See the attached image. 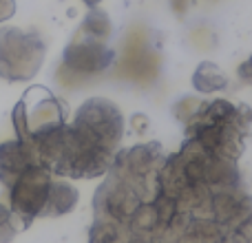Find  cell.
<instances>
[{
  "mask_svg": "<svg viewBox=\"0 0 252 243\" xmlns=\"http://www.w3.org/2000/svg\"><path fill=\"white\" fill-rule=\"evenodd\" d=\"M82 2L87 4L89 9H91V7H100V4H102V0H82Z\"/></svg>",
  "mask_w": 252,
  "mask_h": 243,
  "instance_id": "4fadbf2b",
  "label": "cell"
},
{
  "mask_svg": "<svg viewBox=\"0 0 252 243\" xmlns=\"http://www.w3.org/2000/svg\"><path fill=\"white\" fill-rule=\"evenodd\" d=\"M78 33L89 35V38H95V40H102V42H109L111 33H113V25H111L109 13L100 7H91L89 13L84 16Z\"/></svg>",
  "mask_w": 252,
  "mask_h": 243,
  "instance_id": "ba28073f",
  "label": "cell"
},
{
  "mask_svg": "<svg viewBox=\"0 0 252 243\" xmlns=\"http://www.w3.org/2000/svg\"><path fill=\"white\" fill-rule=\"evenodd\" d=\"M237 75H239V80H244L246 84H252V56L246 58V60L237 66Z\"/></svg>",
  "mask_w": 252,
  "mask_h": 243,
  "instance_id": "30bf717a",
  "label": "cell"
},
{
  "mask_svg": "<svg viewBox=\"0 0 252 243\" xmlns=\"http://www.w3.org/2000/svg\"><path fill=\"white\" fill-rule=\"evenodd\" d=\"M192 87L201 95H213L228 89V75L215 62H199V66L192 73Z\"/></svg>",
  "mask_w": 252,
  "mask_h": 243,
  "instance_id": "52a82bcc",
  "label": "cell"
},
{
  "mask_svg": "<svg viewBox=\"0 0 252 243\" xmlns=\"http://www.w3.org/2000/svg\"><path fill=\"white\" fill-rule=\"evenodd\" d=\"M27 230L16 213L9 208V204H0V243H9L18 232Z\"/></svg>",
  "mask_w": 252,
  "mask_h": 243,
  "instance_id": "9c48e42d",
  "label": "cell"
},
{
  "mask_svg": "<svg viewBox=\"0 0 252 243\" xmlns=\"http://www.w3.org/2000/svg\"><path fill=\"white\" fill-rule=\"evenodd\" d=\"M89 243H252V195L237 161L186 137L118 151L93 195Z\"/></svg>",
  "mask_w": 252,
  "mask_h": 243,
  "instance_id": "6da1fadb",
  "label": "cell"
},
{
  "mask_svg": "<svg viewBox=\"0 0 252 243\" xmlns=\"http://www.w3.org/2000/svg\"><path fill=\"white\" fill-rule=\"evenodd\" d=\"M184 130L186 137L195 139L213 155L237 161L246 137H252V109L246 104L235 106L228 100H201L195 113L184 122Z\"/></svg>",
  "mask_w": 252,
  "mask_h": 243,
  "instance_id": "3957f363",
  "label": "cell"
},
{
  "mask_svg": "<svg viewBox=\"0 0 252 243\" xmlns=\"http://www.w3.org/2000/svg\"><path fill=\"white\" fill-rule=\"evenodd\" d=\"M135 126H137V130H144V126H146V120H144L142 113L135 115Z\"/></svg>",
  "mask_w": 252,
  "mask_h": 243,
  "instance_id": "7c38bea8",
  "label": "cell"
},
{
  "mask_svg": "<svg viewBox=\"0 0 252 243\" xmlns=\"http://www.w3.org/2000/svg\"><path fill=\"white\" fill-rule=\"evenodd\" d=\"M16 13V0H0V22L9 20Z\"/></svg>",
  "mask_w": 252,
  "mask_h": 243,
  "instance_id": "8fae6325",
  "label": "cell"
},
{
  "mask_svg": "<svg viewBox=\"0 0 252 243\" xmlns=\"http://www.w3.org/2000/svg\"><path fill=\"white\" fill-rule=\"evenodd\" d=\"M7 190L9 208L20 217L25 228H29L35 219L69 214L80 199L78 188L40 166L25 168Z\"/></svg>",
  "mask_w": 252,
  "mask_h": 243,
  "instance_id": "277c9868",
  "label": "cell"
},
{
  "mask_svg": "<svg viewBox=\"0 0 252 243\" xmlns=\"http://www.w3.org/2000/svg\"><path fill=\"white\" fill-rule=\"evenodd\" d=\"M47 44L38 31L0 27V78L4 82H29L42 69Z\"/></svg>",
  "mask_w": 252,
  "mask_h": 243,
  "instance_id": "5b68a950",
  "label": "cell"
},
{
  "mask_svg": "<svg viewBox=\"0 0 252 243\" xmlns=\"http://www.w3.org/2000/svg\"><path fill=\"white\" fill-rule=\"evenodd\" d=\"M16 142L33 166L62 179L109 173L124 137V115L106 97H89L66 120V104L47 87H31L11 113Z\"/></svg>",
  "mask_w": 252,
  "mask_h": 243,
  "instance_id": "7a4b0ae2",
  "label": "cell"
},
{
  "mask_svg": "<svg viewBox=\"0 0 252 243\" xmlns=\"http://www.w3.org/2000/svg\"><path fill=\"white\" fill-rule=\"evenodd\" d=\"M115 62V51L109 42L75 33L62 53V66L75 75H100Z\"/></svg>",
  "mask_w": 252,
  "mask_h": 243,
  "instance_id": "8992f818",
  "label": "cell"
}]
</instances>
